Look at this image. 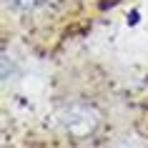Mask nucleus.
Segmentation results:
<instances>
[{
	"label": "nucleus",
	"mask_w": 148,
	"mask_h": 148,
	"mask_svg": "<svg viewBox=\"0 0 148 148\" xmlns=\"http://www.w3.org/2000/svg\"><path fill=\"white\" fill-rule=\"evenodd\" d=\"M101 123V113L95 106L90 103H75V106H68L60 116V125L65 128L68 136L73 138H88L90 133L98 128Z\"/></svg>",
	"instance_id": "1"
},
{
	"label": "nucleus",
	"mask_w": 148,
	"mask_h": 148,
	"mask_svg": "<svg viewBox=\"0 0 148 148\" xmlns=\"http://www.w3.org/2000/svg\"><path fill=\"white\" fill-rule=\"evenodd\" d=\"M10 3H13L18 10H33V8H38V5H43L45 0H10Z\"/></svg>",
	"instance_id": "2"
}]
</instances>
